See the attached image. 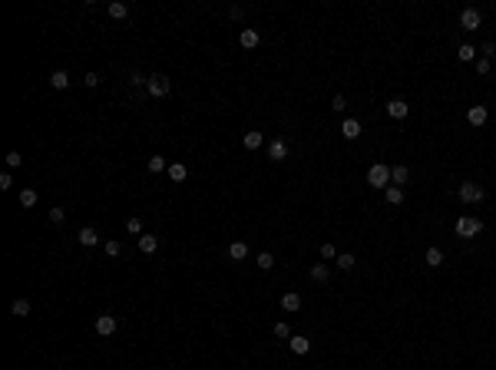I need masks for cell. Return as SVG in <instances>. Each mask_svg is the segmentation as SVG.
I'll return each instance as SVG.
<instances>
[{"instance_id":"21","label":"cell","mask_w":496,"mask_h":370,"mask_svg":"<svg viewBox=\"0 0 496 370\" xmlns=\"http://www.w3.org/2000/svg\"><path fill=\"white\" fill-rule=\"evenodd\" d=\"M110 17H113V20H126V17H129V7L123 4V0H116V4H110Z\"/></svg>"},{"instance_id":"17","label":"cell","mask_w":496,"mask_h":370,"mask_svg":"<svg viewBox=\"0 0 496 370\" xmlns=\"http://www.w3.org/2000/svg\"><path fill=\"white\" fill-rule=\"evenodd\" d=\"M159 248V238L156 235H139V252L142 255H152Z\"/></svg>"},{"instance_id":"18","label":"cell","mask_w":496,"mask_h":370,"mask_svg":"<svg viewBox=\"0 0 496 370\" xmlns=\"http://www.w3.org/2000/svg\"><path fill=\"white\" fill-rule=\"evenodd\" d=\"M384 198H387V205H401L404 202V189H401V185H387Z\"/></svg>"},{"instance_id":"32","label":"cell","mask_w":496,"mask_h":370,"mask_svg":"<svg viewBox=\"0 0 496 370\" xmlns=\"http://www.w3.org/2000/svg\"><path fill=\"white\" fill-rule=\"evenodd\" d=\"M126 231H129V235H142V221L136 218V215H133V218H126Z\"/></svg>"},{"instance_id":"27","label":"cell","mask_w":496,"mask_h":370,"mask_svg":"<svg viewBox=\"0 0 496 370\" xmlns=\"http://www.w3.org/2000/svg\"><path fill=\"white\" fill-rule=\"evenodd\" d=\"M20 205H24V208H33V205H37V192L24 189V192H20Z\"/></svg>"},{"instance_id":"9","label":"cell","mask_w":496,"mask_h":370,"mask_svg":"<svg viewBox=\"0 0 496 370\" xmlns=\"http://www.w3.org/2000/svg\"><path fill=\"white\" fill-rule=\"evenodd\" d=\"M268 159H275V162L288 159V142H284V139H275L271 146H268Z\"/></svg>"},{"instance_id":"4","label":"cell","mask_w":496,"mask_h":370,"mask_svg":"<svg viewBox=\"0 0 496 370\" xmlns=\"http://www.w3.org/2000/svg\"><path fill=\"white\" fill-rule=\"evenodd\" d=\"M480 231H483L480 218H473V215H460L457 218V235L460 238H473V235H480Z\"/></svg>"},{"instance_id":"34","label":"cell","mask_w":496,"mask_h":370,"mask_svg":"<svg viewBox=\"0 0 496 370\" xmlns=\"http://www.w3.org/2000/svg\"><path fill=\"white\" fill-rule=\"evenodd\" d=\"M162 169H169V166H165V159L162 156H152L149 159V172H162Z\"/></svg>"},{"instance_id":"30","label":"cell","mask_w":496,"mask_h":370,"mask_svg":"<svg viewBox=\"0 0 496 370\" xmlns=\"http://www.w3.org/2000/svg\"><path fill=\"white\" fill-rule=\"evenodd\" d=\"M106 255H110V258H119V255H123V241H116V238L106 241Z\"/></svg>"},{"instance_id":"35","label":"cell","mask_w":496,"mask_h":370,"mask_svg":"<svg viewBox=\"0 0 496 370\" xmlns=\"http://www.w3.org/2000/svg\"><path fill=\"white\" fill-rule=\"evenodd\" d=\"M129 83H133V86H146V83H149V76H142V73L136 70V73H129Z\"/></svg>"},{"instance_id":"14","label":"cell","mask_w":496,"mask_h":370,"mask_svg":"<svg viewBox=\"0 0 496 370\" xmlns=\"http://www.w3.org/2000/svg\"><path fill=\"white\" fill-rule=\"evenodd\" d=\"M50 86H53V89H66V86H70V73H66V70H53V73H50Z\"/></svg>"},{"instance_id":"33","label":"cell","mask_w":496,"mask_h":370,"mask_svg":"<svg viewBox=\"0 0 496 370\" xmlns=\"http://www.w3.org/2000/svg\"><path fill=\"white\" fill-rule=\"evenodd\" d=\"M20 162H24V156H20V152H7V169H20Z\"/></svg>"},{"instance_id":"22","label":"cell","mask_w":496,"mask_h":370,"mask_svg":"<svg viewBox=\"0 0 496 370\" xmlns=\"http://www.w3.org/2000/svg\"><path fill=\"white\" fill-rule=\"evenodd\" d=\"M242 142H245V149H252V152H255V149H261L265 136H261V133H245V139H242Z\"/></svg>"},{"instance_id":"15","label":"cell","mask_w":496,"mask_h":370,"mask_svg":"<svg viewBox=\"0 0 496 370\" xmlns=\"http://www.w3.org/2000/svg\"><path fill=\"white\" fill-rule=\"evenodd\" d=\"M229 258L232 261H245V258H248V244H245V241H232L229 244Z\"/></svg>"},{"instance_id":"7","label":"cell","mask_w":496,"mask_h":370,"mask_svg":"<svg viewBox=\"0 0 496 370\" xmlns=\"http://www.w3.org/2000/svg\"><path fill=\"white\" fill-rule=\"evenodd\" d=\"M486 119H489L486 106H470V109H466V122H470V126H486Z\"/></svg>"},{"instance_id":"6","label":"cell","mask_w":496,"mask_h":370,"mask_svg":"<svg viewBox=\"0 0 496 370\" xmlns=\"http://www.w3.org/2000/svg\"><path fill=\"white\" fill-rule=\"evenodd\" d=\"M96 334H100V337L116 334V317H113V314H100V317H96Z\"/></svg>"},{"instance_id":"42","label":"cell","mask_w":496,"mask_h":370,"mask_svg":"<svg viewBox=\"0 0 496 370\" xmlns=\"http://www.w3.org/2000/svg\"><path fill=\"white\" fill-rule=\"evenodd\" d=\"M483 53H486V60H493L496 56V43H483Z\"/></svg>"},{"instance_id":"37","label":"cell","mask_w":496,"mask_h":370,"mask_svg":"<svg viewBox=\"0 0 496 370\" xmlns=\"http://www.w3.org/2000/svg\"><path fill=\"white\" fill-rule=\"evenodd\" d=\"M331 106H334V112H344V109H347V99H344V96L338 93L334 99H331Z\"/></svg>"},{"instance_id":"3","label":"cell","mask_w":496,"mask_h":370,"mask_svg":"<svg viewBox=\"0 0 496 370\" xmlns=\"http://www.w3.org/2000/svg\"><path fill=\"white\" fill-rule=\"evenodd\" d=\"M457 195H460V202L476 205V202H483V198H486V192H483V185H476V182H463V185L457 189Z\"/></svg>"},{"instance_id":"31","label":"cell","mask_w":496,"mask_h":370,"mask_svg":"<svg viewBox=\"0 0 496 370\" xmlns=\"http://www.w3.org/2000/svg\"><path fill=\"white\" fill-rule=\"evenodd\" d=\"M258 268H261V271H271V268H275V258H271L268 252H261V255H258Z\"/></svg>"},{"instance_id":"11","label":"cell","mask_w":496,"mask_h":370,"mask_svg":"<svg viewBox=\"0 0 496 370\" xmlns=\"http://www.w3.org/2000/svg\"><path fill=\"white\" fill-rule=\"evenodd\" d=\"M298 307H301V294H294V291H284V294H281V311L294 314Z\"/></svg>"},{"instance_id":"10","label":"cell","mask_w":496,"mask_h":370,"mask_svg":"<svg viewBox=\"0 0 496 370\" xmlns=\"http://www.w3.org/2000/svg\"><path fill=\"white\" fill-rule=\"evenodd\" d=\"M407 112H410V106L404 99H390V102H387V116H390V119H404Z\"/></svg>"},{"instance_id":"23","label":"cell","mask_w":496,"mask_h":370,"mask_svg":"<svg viewBox=\"0 0 496 370\" xmlns=\"http://www.w3.org/2000/svg\"><path fill=\"white\" fill-rule=\"evenodd\" d=\"M457 56L463 63H476V47H473V43H463V47L457 50Z\"/></svg>"},{"instance_id":"2","label":"cell","mask_w":496,"mask_h":370,"mask_svg":"<svg viewBox=\"0 0 496 370\" xmlns=\"http://www.w3.org/2000/svg\"><path fill=\"white\" fill-rule=\"evenodd\" d=\"M367 185H374V189H387V185H390V166H384V162L370 166L367 169Z\"/></svg>"},{"instance_id":"40","label":"cell","mask_w":496,"mask_h":370,"mask_svg":"<svg viewBox=\"0 0 496 370\" xmlns=\"http://www.w3.org/2000/svg\"><path fill=\"white\" fill-rule=\"evenodd\" d=\"M63 218H66V212H63V208H50V221H53V225H60Z\"/></svg>"},{"instance_id":"26","label":"cell","mask_w":496,"mask_h":370,"mask_svg":"<svg viewBox=\"0 0 496 370\" xmlns=\"http://www.w3.org/2000/svg\"><path fill=\"white\" fill-rule=\"evenodd\" d=\"M328 275H331V271H328V265H311V278H315L318 284H324V281H328Z\"/></svg>"},{"instance_id":"25","label":"cell","mask_w":496,"mask_h":370,"mask_svg":"<svg viewBox=\"0 0 496 370\" xmlns=\"http://www.w3.org/2000/svg\"><path fill=\"white\" fill-rule=\"evenodd\" d=\"M10 311H14V317H27V314H30V301L17 298L14 304H10Z\"/></svg>"},{"instance_id":"24","label":"cell","mask_w":496,"mask_h":370,"mask_svg":"<svg viewBox=\"0 0 496 370\" xmlns=\"http://www.w3.org/2000/svg\"><path fill=\"white\" fill-rule=\"evenodd\" d=\"M424 258H427V265H430V268H440V265H443V252H440V248H427Z\"/></svg>"},{"instance_id":"19","label":"cell","mask_w":496,"mask_h":370,"mask_svg":"<svg viewBox=\"0 0 496 370\" xmlns=\"http://www.w3.org/2000/svg\"><path fill=\"white\" fill-rule=\"evenodd\" d=\"M407 179H410V169L407 166H390V182H394V185H404Z\"/></svg>"},{"instance_id":"41","label":"cell","mask_w":496,"mask_h":370,"mask_svg":"<svg viewBox=\"0 0 496 370\" xmlns=\"http://www.w3.org/2000/svg\"><path fill=\"white\" fill-rule=\"evenodd\" d=\"M0 189H14V175L10 172H0Z\"/></svg>"},{"instance_id":"12","label":"cell","mask_w":496,"mask_h":370,"mask_svg":"<svg viewBox=\"0 0 496 370\" xmlns=\"http://www.w3.org/2000/svg\"><path fill=\"white\" fill-rule=\"evenodd\" d=\"M288 347H291V354L305 357L308 350H311V340H308V337H301V334H298V337H291V340H288Z\"/></svg>"},{"instance_id":"16","label":"cell","mask_w":496,"mask_h":370,"mask_svg":"<svg viewBox=\"0 0 496 370\" xmlns=\"http://www.w3.org/2000/svg\"><path fill=\"white\" fill-rule=\"evenodd\" d=\"M165 172H169V179H172V182H185V179H189V169L182 166V162H172Z\"/></svg>"},{"instance_id":"20","label":"cell","mask_w":496,"mask_h":370,"mask_svg":"<svg viewBox=\"0 0 496 370\" xmlns=\"http://www.w3.org/2000/svg\"><path fill=\"white\" fill-rule=\"evenodd\" d=\"M258 30H252V27H248V30H242V47L245 50H255V47H258Z\"/></svg>"},{"instance_id":"36","label":"cell","mask_w":496,"mask_h":370,"mask_svg":"<svg viewBox=\"0 0 496 370\" xmlns=\"http://www.w3.org/2000/svg\"><path fill=\"white\" fill-rule=\"evenodd\" d=\"M321 258H338V248H334L331 241H324L321 244Z\"/></svg>"},{"instance_id":"38","label":"cell","mask_w":496,"mask_h":370,"mask_svg":"<svg viewBox=\"0 0 496 370\" xmlns=\"http://www.w3.org/2000/svg\"><path fill=\"white\" fill-rule=\"evenodd\" d=\"M489 66H493V63H489L486 56H480V60H476V73H480V76H486V73H489Z\"/></svg>"},{"instance_id":"5","label":"cell","mask_w":496,"mask_h":370,"mask_svg":"<svg viewBox=\"0 0 496 370\" xmlns=\"http://www.w3.org/2000/svg\"><path fill=\"white\" fill-rule=\"evenodd\" d=\"M480 24H483V14L476 7H466L463 14H460V27H463V30H480Z\"/></svg>"},{"instance_id":"28","label":"cell","mask_w":496,"mask_h":370,"mask_svg":"<svg viewBox=\"0 0 496 370\" xmlns=\"http://www.w3.org/2000/svg\"><path fill=\"white\" fill-rule=\"evenodd\" d=\"M338 268L341 271H351V268H354V255H347V252L338 255Z\"/></svg>"},{"instance_id":"1","label":"cell","mask_w":496,"mask_h":370,"mask_svg":"<svg viewBox=\"0 0 496 370\" xmlns=\"http://www.w3.org/2000/svg\"><path fill=\"white\" fill-rule=\"evenodd\" d=\"M169 89H172V83H169V76H165V73H152L149 83H146V93H149L152 99H162V96H169Z\"/></svg>"},{"instance_id":"13","label":"cell","mask_w":496,"mask_h":370,"mask_svg":"<svg viewBox=\"0 0 496 370\" xmlns=\"http://www.w3.org/2000/svg\"><path fill=\"white\" fill-rule=\"evenodd\" d=\"M341 136H344V139H357V136H361V122H357V119H344V122H341Z\"/></svg>"},{"instance_id":"39","label":"cell","mask_w":496,"mask_h":370,"mask_svg":"<svg viewBox=\"0 0 496 370\" xmlns=\"http://www.w3.org/2000/svg\"><path fill=\"white\" fill-rule=\"evenodd\" d=\"M83 83H86L89 89H96V86H100V73H86V76H83Z\"/></svg>"},{"instance_id":"29","label":"cell","mask_w":496,"mask_h":370,"mask_svg":"<svg viewBox=\"0 0 496 370\" xmlns=\"http://www.w3.org/2000/svg\"><path fill=\"white\" fill-rule=\"evenodd\" d=\"M275 337L291 340V327H288V321H278V324H275Z\"/></svg>"},{"instance_id":"8","label":"cell","mask_w":496,"mask_h":370,"mask_svg":"<svg viewBox=\"0 0 496 370\" xmlns=\"http://www.w3.org/2000/svg\"><path fill=\"white\" fill-rule=\"evenodd\" d=\"M79 244H83V248H96V244H100V231L93 228V225H86V228H79Z\"/></svg>"}]
</instances>
